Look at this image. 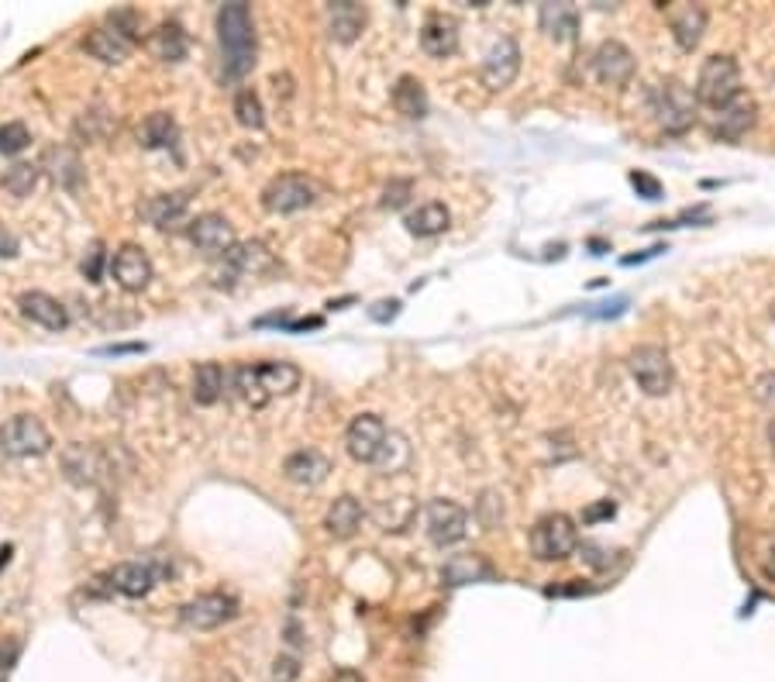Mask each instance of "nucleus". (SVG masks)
I'll list each match as a JSON object with an SVG mask.
<instances>
[{"label": "nucleus", "instance_id": "nucleus-6", "mask_svg": "<svg viewBox=\"0 0 775 682\" xmlns=\"http://www.w3.org/2000/svg\"><path fill=\"white\" fill-rule=\"evenodd\" d=\"M83 49H87L93 59L107 62V66L124 62L131 56V49H135V14L131 11L111 14L107 25L93 28L90 35L83 38Z\"/></svg>", "mask_w": 775, "mask_h": 682}, {"label": "nucleus", "instance_id": "nucleus-24", "mask_svg": "<svg viewBox=\"0 0 775 682\" xmlns=\"http://www.w3.org/2000/svg\"><path fill=\"white\" fill-rule=\"evenodd\" d=\"M186 211H190V197L186 193H155V197L149 200V204L142 207L145 221L155 224V228H173V224H180Z\"/></svg>", "mask_w": 775, "mask_h": 682}, {"label": "nucleus", "instance_id": "nucleus-8", "mask_svg": "<svg viewBox=\"0 0 775 682\" xmlns=\"http://www.w3.org/2000/svg\"><path fill=\"white\" fill-rule=\"evenodd\" d=\"M345 448L355 462L362 465H376L386 459V448H390V434H386V424L379 421V414H359L352 417L345 431Z\"/></svg>", "mask_w": 775, "mask_h": 682}, {"label": "nucleus", "instance_id": "nucleus-19", "mask_svg": "<svg viewBox=\"0 0 775 682\" xmlns=\"http://www.w3.org/2000/svg\"><path fill=\"white\" fill-rule=\"evenodd\" d=\"M155 579H159V572L152 569L149 562H121L114 565L111 572H107V586L114 589V593L121 596H131V600H138V596H149Z\"/></svg>", "mask_w": 775, "mask_h": 682}, {"label": "nucleus", "instance_id": "nucleus-36", "mask_svg": "<svg viewBox=\"0 0 775 682\" xmlns=\"http://www.w3.org/2000/svg\"><path fill=\"white\" fill-rule=\"evenodd\" d=\"M0 183H4V190L11 193V197H18V200L28 197V193L38 186V166H31V162H14V166L0 176Z\"/></svg>", "mask_w": 775, "mask_h": 682}, {"label": "nucleus", "instance_id": "nucleus-13", "mask_svg": "<svg viewBox=\"0 0 775 682\" xmlns=\"http://www.w3.org/2000/svg\"><path fill=\"white\" fill-rule=\"evenodd\" d=\"M424 524H428V538L438 548L459 545L469 531V514L459 507L455 500H431L428 514H424Z\"/></svg>", "mask_w": 775, "mask_h": 682}, {"label": "nucleus", "instance_id": "nucleus-38", "mask_svg": "<svg viewBox=\"0 0 775 682\" xmlns=\"http://www.w3.org/2000/svg\"><path fill=\"white\" fill-rule=\"evenodd\" d=\"M104 262L111 266V259H107V252H104V245H93L90 252H87V259H83V276L90 279V283H100V276H104Z\"/></svg>", "mask_w": 775, "mask_h": 682}, {"label": "nucleus", "instance_id": "nucleus-18", "mask_svg": "<svg viewBox=\"0 0 775 682\" xmlns=\"http://www.w3.org/2000/svg\"><path fill=\"white\" fill-rule=\"evenodd\" d=\"M328 472H331V462L324 459L317 448H300V452H293L290 459L283 462L286 483L304 486V490H310V486H321L324 479H328Z\"/></svg>", "mask_w": 775, "mask_h": 682}, {"label": "nucleus", "instance_id": "nucleus-7", "mask_svg": "<svg viewBox=\"0 0 775 682\" xmlns=\"http://www.w3.org/2000/svg\"><path fill=\"white\" fill-rule=\"evenodd\" d=\"M49 448L52 434L38 417L18 414L0 424V452L11 455V459H35V455H45Z\"/></svg>", "mask_w": 775, "mask_h": 682}, {"label": "nucleus", "instance_id": "nucleus-25", "mask_svg": "<svg viewBox=\"0 0 775 682\" xmlns=\"http://www.w3.org/2000/svg\"><path fill=\"white\" fill-rule=\"evenodd\" d=\"M328 18H331L328 21L331 38H338V42H355L362 25H366V11L355 0H335V4H328Z\"/></svg>", "mask_w": 775, "mask_h": 682}, {"label": "nucleus", "instance_id": "nucleus-31", "mask_svg": "<svg viewBox=\"0 0 775 682\" xmlns=\"http://www.w3.org/2000/svg\"><path fill=\"white\" fill-rule=\"evenodd\" d=\"M490 562L483 555H452L441 569L445 586H465V583H479V579H490Z\"/></svg>", "mask_w": 775, "mask_h": 682}, {"label": "nucleus", "instance_id": "nucleus-42", "mask_svg": "<svg viewBox=\"0 0 775 682\" xmlns=\"http://www.w3.org/2000/svg\"><path fill=\"white\" fill-rule=\"evenodd\" d=\"M755 400L762 403V407L775 410V372H762V376L755 379Z\"/></svg>", "mask_w": 775, "mask_h": 682}, {"label": "nucleus", "instance_id": "nucleus-44", "mask_svg": "<svg viewBox=\"0 0 775 682\" xmlns=\"http://www.w3.org/2000/svg\"><path fill=\"white\" fill-rule=\"evenodd\" d=\"M21 252V242L18 235H14L11 228H7L4 221H0V259H14V255Z\"/></svg>", "mask_w": 775, "mask_h": 682}, {"label": "nucleus", "instance_id": "nucleus-15", "mask_svg": "<svg viewBox=\"0 0 775 682\" xmlns=\"http://www.w3.org/2000/svg\"><path fill=\"white\" fill-rule=\"evenodd\" d=\"M152 259H149V252L145 248H138V245H121L118 252L111 255V276H114V283L121 286V290H128V293H142L145 286L152 283Z\"/></svg>", "mask_w": 775, "mask_h": 682}, {"label": "nucleus", "instance_id": "nucleus-50", "mask_svg": "<svg viewBox=\"0 0 775 682\" xmlns=\"http://www.w3.org/2000/svg\"><path fill=\"white\" fill-rule=\"evenodd\" d=\"M765 576H769V579H775V552H772V558H769V562H765Z\"/></svg>", "mask_w": 775, "mask_h": 682}, {"label": "nucleus", "instance_id": "nucleus-3", "mask_svg": "<svg viewBox=\"0 0 775 682\" xmlns=\"http://www.w3.org/2000/svg\"><path fill=\"white\" fill-rule=\"evenodd\" d=\"M696 104H707L713 111H724L727 104L741 97V69L734 56H710L700 66V76H696Z\"/></svg>", "mask_w": 775, "mask_h": 682}, {"label": "nucleus", "instance_id": "nucleus-14", "mask_svg": "<svg viewBox=\"0 0 775 682\" xmlns=\"http://www.w3.org/2000/svg\"><path fill=\"white\" fill-rule=\"evenodd\" d=\"M521 73V49L514 38H500L490 52H486L483 66H479V80L486 90H507Z\"/></svg>", "mask_w": 775, "mask_h": 682}, {"label": "nucleus", "instance_id": "nucleus-20", "mask_svg": "<svg viewBox=\"0 0 775 682\" xmlns=\"http://www.w3.org/2000/svg\"><path fill=\"white\" fill-rule=\"evenodd\" d=\"M665 7V4H662ZM669 14V25H672V35H676L679 49H696L707 31V11L700 4H676V7H665Z\"/></svg>", "mask_w": 775, "mask_h": 682}, {"label": "nucleus", "instance_id": "nucleus-2", "mask_svg": "<svg viewBox=\"0 0 775 682\" xmlns=\"http://www.w3.org/2000/svg\"><path fill=\"white\" fill-rule=\"evenodd\" d=\"M297 386L300 369L293 362H255V366H238L231 372V390L252 407H262L273 397H286Z\"/></svg>", "mask_w": 775, "mask_h": 682}, {"label": "nucleus", "instance_id": "nucleus-35", "mask_svg": "<svg viewBox=\"0 0 775 682\" xmlns=\"http://www.w3.org/2000/svg\"><path fill=\"white\" fill-rule=\"evenodd\" d=\"M235 118H238V124H242V128H248V131H259L262 124H266V111H262L259 93L248 90V87L235 93Z\"/></svg>", "mask_w": 775, "mask_h": 682}, {"label": "nucleus", "instance_id": "nucleus-47", "mask_svg": "<svg viewBox=\"0 0 775 682\" xmlns=\"http://www.w3.org/2000/svg\"><path fill=\"white\" fill-rule=\"evenodd\" d=\"M138 352H145L142 341H128V345H104V348H97V355H138Z\"/></svg>", "mask_w": 775, "mask_h": 682}, {"label": "nucleus", "instance_id": "nucleus-1", "mask_svg": "<svg viewBox=\"0 0 775 682\" xmlns=\"http://www.w3.org/2000/svg\"><path fill=\"white\" fill-rule=\"evenodd\" d=\"M217 42H221V80L238 83L255 69V21L252 7L235 0L217 11Z\"/></svg>", "mask_w": 775, "mask_h": 682}, {"label": "nucleus", "instance_id": "nucleus-11", "mask_svg": "<svg viewBox=\"0 0 775 682\" xmlns=\"http://www.w3.org/2000/svg\"><path fill=\"white\" fill-rule=\"evenodd\" d=\"M238 617V600L228 593H204L193 596L190 603L180 607V620L193 631H214V627L228 624V620Z\"/></svg>", "mask_w": 775, "mask_h": 682}, {"label": "nucleus", "instance_id": "nucleus-23", "mask_svg": "<svg viewBox=\"0 0 775 682\" xmlns=\"http://www.w3.org/2000/svg\"><path fill=\"white\" fill-rule=\"evenodd\" d=\"M266 262H269V252L262 242H248V245L235 242V248L224 255V269H221V279H217V283H235L238 276L259 273Z\"/></svg>", "mask_w": 775, "mask_h": 682}, {"label": "nucleus", "instance_id": "nucleus-21", "mask_svg": "<svg viewBox=\"0 0 775 682\" xmlns=\"http://www.w3.org/2000/svg\"><path fill=\"white\" fill-rule=\"evenodd\" d=\"M421 49L434 59H448L459 49V21L448 14H431L421 28Z\"/></svg>", "mask_w": 775, "mask_h": 682}, {"label": "nucleus", "instance_id": "nucleus-17", "mask_svg": "<svg viewBox=\"0 0 775 682\" xmlns=\"http://www.w3.org/2000/svg\"><path fill=\"white\" fill-rule=\"evenodd\" d=\"M18 310H21L25 321L38 324V328H45V331H66L69 328V310L62 307L56 297H49V293H42V290L21 293Z\"/></svg>", "mask_w": 775, "mask_h": 682}, {"label": "nucleus", "instance_id": "nucleus-51", "mask_svg": "<svg viewBox=\"0 0 775 682\" xmlns=\"http://www.w3.org/2000/svg\"><path fill=\"white\" fill-rule=\"evenodd\" d=\"M772 317H775V307H772Z\"/></svg>", "mask_w": 775, "mask_h": 682}, {"label": "nucleus", "instance_id": "nucleus-37", "mask_svg": "<svg viewBox=\"0 0 775 682\" xmlns=\"http://www.w3.org/2000/svg\"><path fill=\"white\" fill-rule=\"evenodd\" d=\"M31 145V131L21 121L0 124V155H21Z\"/></svg>", "mask_w": 775, "mask_h": 682}, {"label": "nucleus", "instance_id": "nucleus-33", "mask_svg": "<svg viewBox=\"0 0 775 682\" xmlns=\"http://www.w3.org/2000/svg\"><path fill=\"white\" fill-rule=\"evenodd\" d=\"M149 52L159 62H180L186 56V31L180 25H159L149 35Z\"/></svg>", "mask_w": 775, "mask_h": 682}, {"label": "nucleus", "instance_id": "nucleus-39", "mask_svg": "<svg viewBox=\"0 0 775 682\" xmlns=\"http://www.w3.org/2000/svg\"><path fill=\"white\" fill-rule=\"evenodd\" d=\"M479 521H483V527H493L503 521V503L496 493H483V500H479Z\"/></svg>", "mask_w": 775, "mask_h": 682}, {"label": "nucleus", "instance_id": "nucleus-26", "mask_svg": "<svg viewBox=\"0 0 775 682\" xmlns=\"http://www.w3.org/2000/svg\"><path fill=\"white\" fill-rule=\"evenodd\" d=\"M324 527H328V534H335L341 541L352 538V534L362 527V503L348 493L338 496V500L328 507V514H324Z\"/></svg>", "mask_w": 775, "mask_h": 682}, {"label": "nucleus", "instance_id": "nucleus-34", "mask_svg": "<svg viewBox=\"0 0 775 682\" xmlns=\"http://www.w3.org/2000/svg\"><path fill=\"white\" fill-rule=\"evenodd\" d=\"M173 138H176L173 114L155 111L145 118V124H142V145L145 149H166V145H173Z\"/></svg>", "mask_w": 775, "mask_h": 682}, {"label": "nucleus", "instance_id": "nucleus-40", "mask_svg": "<svg viewBox=\"0 0 775 682\" xmlns=\"http://www.w3.org/2000/svg\"><path fill=\"white\" fill-rule=\"evenodd\" d=\"M269 676H273V682H297L300 658L297 655H279L273 662V669H269Z\"/></svg>", "mask_w": 775, "mask_h": 682}, {"label": "nucleus", "instance_id": "nucleus-5", "mask_svg": "<svg viewBox=\"0 0 775 682\" xmlns=\"http://www.w3.org/2000/svg\"><path fill=\"white\" fill-rule=\"evenodd\" d=\"M531 552L538 562H562L579 552V527L569 514H545L531 527Z\"/></svg>", "mask_w": 775, "mask_h": 682}, {"label": "nucleus", "instance_id": "nucleus-9", "mask_svg": "<svg viewBox=\"0 0 775 682\" xmlns=\"http://www.w3.org/2000/svg\"><path fill=\"white\" fill-rule=\"evenodd\" d=\"M634 383L648 393V397H665L672 390V359L665 348L658 345H641L638 352H631L627 359Z\"/></svg>", "mask_w": 775, "mask_h": 682}, {"label": "nucleus", "instance_id": "nucleus-22", "mask_svg": "<svg viewBox=\"0 0 775 682\" xmlns=\"http://www.w3.org/2000/svg\"><path fill=\"white\" fill-rule=\"evenodd\" d=\"M755 114H758L755 100L744 97V93H741V97L734 100V104H727L724 111L717 114V121H713V135L724 138V142H738L744 131H748L751 124H755Z\"/></svg>", "mask_w": 775, "mask_h": 682}, {"label": "nucleus", "instance_id": "nucleus-30", "mask_svg": "<svg viewBox=\"0 0 775 682\" xmlns=\"http://www.w3.org/2000/svg\"><path fill=\"white\" fill-rule=\"evenodd\" d=\"M45 166H49L52 180H56L59 186H66V190H80L83 162H80V155L69 149V145H56V149L45 152Z\"/></svg>", "mask_w": 775, "mask_h": 682}, {"label": "nucleus", "instance_id": "nucleus-27", "mask_svg": "<svg viewBox=\"0 0 775 682\" xmlns=\"http://www.w3.org/2000/svg\"><path fill=\"white\" fill-rule=\"evenodd\" d=\"M538 21L541 31H548L555 42H569L579 35V11L572 4H541Z\"/></svg>", "mask_w": 775, "mask_h": 682}, {"label": "nucleus", "instance_id": "nucleus-45", "mask_svg": "<svg viewBox=\"0 0 775 682\" xmlns=\"http://www.w3.org/2000/svg\"><path fill=\"white\" fill-rule=\"evenodd\" d=\"M372 321H379V324H386V321H393V317L400 314V300H379V304H372Z\"/></svg>", "mask_w": 775, "mask_h": 682}, {"label": "nucleus", "instance_id": "nucleus-4", "mask_svg": "<svg viewBox=\"0 0 775 682\" xmlns=\"http://www.w3.org/2000/svg\"><path fill=\"white\" fill-rule=\"evenodd\" d=\"M651 111L665 135H686L696 121V93H689L679 80H662L651 90Z\"/></svg>", "mask_w": 775, "mask_h": 682}, {"label": "nucleus", "instance_id": "nucleus-46", "mask_svg": "<svg viewBox=\"0 0 775 682\" xmlns=\"http://www.w3.org/2000/svg\"><path fill=\"white\" fill-rule=\"evenodd\" d=\"M18 655H21V645H18V641H11V638H0V672H7V669H11V665L18 662Z\"/></svg>", "mask_w": 775, "mask_h": 682}, {"label": "nucleus", "instance_id": "nucleus-48", "mask_svg": "<svg viewBox=\"0 0 775 682\" xmlns=\"http://www.w3.org/2000/svg\"><path fill=\"white\" fill-rule=\"evenodd\" d=\"M614 510H617V507L607 500V503H600V507H589L586 514H583V521L593 524V521H600V517H614Z\"/></svg>", "mask_w": 775, "mask_h": 682}, {"label": "nucleus", "instance_id": "nucleus-29", "mask_svg": "<svg viewBox=\"0 0 775 682\" xmlns=\"http://www.w3.org/2000/svg\"><path fill=\"white\" fill-rule=\"evenodd\" d=\"M393 107L403 118L421 121L428 114V90H424V83L417 76H400L397 87H393Z\"/></svg>", "mask_w": 775, "mask_h": 682}, {"label": "nucleus", "instance_id": "nucleus-10", "mask_svg": "<svg viewBox=\"0 0 775 682\" xmlns=\"http://www.w3.org/2000/svg\"><path fill=\"white\" fill-rule=\"evenodd\" d=\"M314 197H317V190L307 176L283 173L266 183V190H262V207H266L269 214H297L314 204Z\"/></svg>", "mask_w": 775, "mask_h": 682}, {"label": "nucleus", "instance_id": "nucleus-28", "mask_svg": "<svg viewBox=\"0 0 775 682\" xmlns=\"http://www.w3.org/2000/svg\"><path fill=\"white\" fill-rule=\"evenodd\" d=\"M224 386H228V372L217 366V362H200V366L193 369V390L190 393L200 407H214V403L224 397Z\"/></svg>", "mask_w": 775, "mask_h": 682}, {"label": "nucleus", "instance_id": "nucleus-32", "mask_svg": "<svg viewBox=\"0 0 775 682\" xmlns=\"http://www.w3.org/2000/svg\"><path fill=\"white\" fill-rule=\"evenodd\" d=\"M448 221H452V214H448L445 204H438V200H431V204L417 207V211L407 214V231L417 238H431V235H441V231L448 228Z\"/></svg>", "mask_w": 775, "mask_h": 682}, {"label": "nucleus", "instance_id": "nucleus-49", "mask_svg": "<svg viewBox=\"0 0 775 682\" xmlns=\"http://www.w3.org/2000/svg\"><path fill=\"white\" fill-rule=\"evenodd\" d=\"M331 682H366V679H362V672H355V669H338L335 676H331Z\"/></svg>", "mask_w": 775, "mask_h": 682}, {"label": "nucleus", "instance_id": "nucleus-12", "mask_svg": "<svg viewBox=\"0 0 775 682\" xmlns=\"http://www.w3.org/2000/svg\"><path fill=\"white\" fill-rule=\"evenodd\" d=\"M186 238H190L193 248H197L200 255H207V259H224V255L235 248V228H231V221L221 214H200L197 221H190Z\"/></svg>", "mask_w": 775, "mask_h": 682}, {"label": "nucleus", "instance_id": "nucleus-16", "mask_svg": "<svg viewBox=\"0 0 775 682\" xmlns=\"http://www.w3.org/2000/svg\"><path fill=\"white\" fill-rule=\"evenodd\" d=\"M593 73L603 87H624V83H631V76H634L631 49H627L624 42H617V38L600 42L593 52Z\"/></svg>", "mask_w": 775, "mask_h": 682}, {"label": "nucleus", "instance_id": "nucleus-43", "mask_svg": "<svg viewBox=\"0 0 775 682\" xmlns=\"http://www.w3.org/2000/svg\"><path fill=\"white\" fill-rule=\"evenodd\" d=\"M631 186H634V190H638L645 200H658V197H662V183H658L655 176H648V173H631Z\"/></svg>", "mask_w": 775, "mask_h": 682}, {"label": "nucleus", "instance_id": "nucleus-41", "mask_svg": "<svg viewBox=\"0 0 775 682\" xmlns=\"http://www.w3.org/2000/svg\"><path fill=\"white\" fill-rule=\"evenodd\" d=\"M414 193V183L410 180H397L386 186V197H383V207H390V211H397V207L407 204V197Z\"/></svg>", "mask_w": 775, "mask_h": 682}]
</instances>
